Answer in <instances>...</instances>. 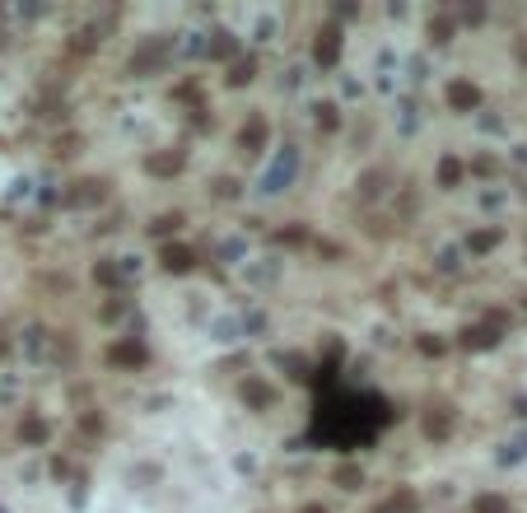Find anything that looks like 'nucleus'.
<instances>
[{"mask_svg":"<svg viewBox=\"0 0 527 513\" xmlns=\"http://www.w3.org/2000/svg\"><path fill=\"white\" fill-rule=\"evenodd\" d=\"M150 168H159V173H173V168H178V155H168V159H155Z\"/></svg>","mask_w":527,"mask_h":513,"instance_id":"nucleus-7","label":"nucleus"},{"mask_svg":"<svg viewBox=\"0 0 527 513\" xmlns=\"http://www.w3.org/2000/svg\"><path fill=\"white\" fill-rule=\"evenodd\" d=\"M476 509H481V513H504V499H481Z\"/></svg>","mask_w":527,"mask_h":513,"instance_id":"nucleus-8","label":"nucleus"},{"mask_svg":"<svg viewBox=\"0 0 527 513\" xmlns=\"http://www.w3.org/2000/svg\"><path fill=\"white\" fill-rule=\"evenodd\" d=\"M308 513H322V509H308Z\"/></svg>","mask_w":527,"mask_h":513,"instance_id":"nucleus-9","label":"nucleus"},{"mask_svg":"<svg viewBox=\"0 0 527 513\" xmlns=\"http://www.w3.org/2000/svg\"><path fill=\"white\" fill-rule=\"evenodd\" d=\"M317 61H336V29L322 33V42H317Z\"/></svg>","mask_w":527,"mask_h":513,"instance_id":"nucleus-3","label":"nucleus"},{"mask_svg":"<svg viewBox=\"0 0 527 513\" xmlns=\"http://www.w3.org/2000/svg\"><path fill=\"white\" fill-rule=\"evenodd\" d=\"M243 392H248V402H257V406H262V402H271V392H266L262 383H248Z\"/></svg>","mask_w":527,"mask_h":513,"instance_id":"nucleus-6","label":"nucleus"},{"mask_svg":"<svg viewBox=\"0 0 527 513\" xmlns=\"http://www.w3.org/2000/svg\"><path fill=\"white\" fill-rule=\"evenodd\" d=\"M164 266H168V271H187V266H191V252L187 248H168L164 252Z\"/></svg>","mask_w":527,"mask_h":513,"instance_id":"nucleus-2","label":"nucleus"},{"mask_svg":"<svg viewBox=\"0 0 527 513\" xmlns=\"http://www.w3.org/2000/svg\"><path fill=\"white\" fill-rule=\"evenodd\" d=\"M448 98L457 103V108H476V98H481V93L471 89V84H453V89H448Z\"/></svg>","mask_w":527,"mask_h":513,"instance_id":"nucleus-1","label":"nucleus"},{"mask_svg":"<svg viewBox=\"0 0 527 513\" xmlns=\"http://www.w3.org/2000/svg\"><path fill=\"white\" fill-rule=\"evenodd\" d=\"M112 359H126V364H136V359H145V350H140V345H122V350H112Z\"/></svg>","mask_w":527,"mask_h":513,"instance_id":"nucleus-5","label":"nucleus"},{"mask_svg":"<svg viewBox=\"0 0 527 513\" xmlns=\"http://www.w3.org/2000/svg\"><path fill=\"white\" fill-rule=\"evenodd\" d=\"M411 509H416V499H411V495H397L392 504H383V509H373V513H411Z\"/></svg>","mask_w":527,"mask_h":513,"instance_id":"nucleus-4","label":"nucleus"}]
</instances>
